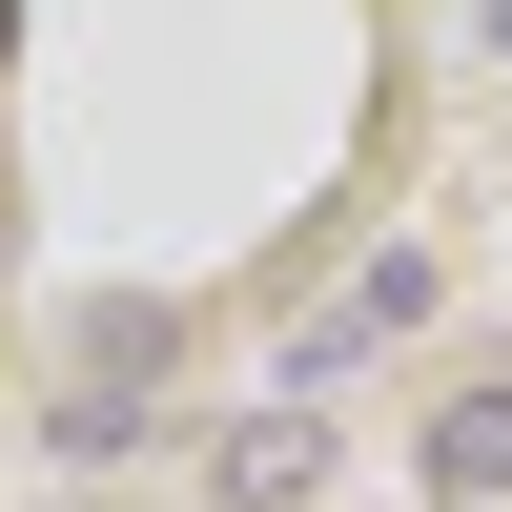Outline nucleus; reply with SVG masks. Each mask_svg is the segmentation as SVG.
<instances>
[{"instance_id": "obj_1", "label": "nucleus", "mask_w": 512, "mask_h": 512, "mask_svg": "<svg viewBox=\"0 0 512 512\" xmlns=\"http://www.w3.org/2000/svg\"><path fill=\"white\" fill-rule=\"evenodd\" d=\"M431 492H451V512L512 492V390H451V410H431Z\"/></svg>"}]
</instances>
